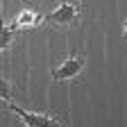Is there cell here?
Masks as SVG:
<instances>
[{
	"label": "cell",
	"instance_id": "obj_5",
	"mask_svg": "<svg viewBox=\"0 0 127 127\" xmlns=\"http://www.w3.org/2000/svg\"><path fill=\"white\" fill-rule=\"evenodd\" d=\"M14 36H16V30L9 27V25H5L2 23V16H0V55H2V50H7V48L11 45Z\"/></svg>",
	"mask_w": 127,
	"mask_h": 127
},
{
	"label": "cell",
	"instance_id": "obj_4",
	"mask_svg": "<svg viewBox=\"0 0 127 127\" xmlns=\"http://www.w3.org/2000/svg\"><path fill=\"white\" fill-rule=\"evenodd\" d=\"M41 21H43V16H41L36 9H23V11L11 21L9 27H14L16 32H18V30H30V27H36Z\"/></svg>",
	"mask_w": 127,
	"mask_h": 127
},
{
	"label": "cell",
	"instance_id": "obj_1",
	"mask_svg": "<svg viewBox=\"0 0 127 127\" xmlns=\"http://www.w3.org/2000/svg\"><path fill=\"white\" fill-rule=\"evenodd\" d=\"M79 14H82V2H66V0H61L59 7L50 14L43 16V21H48L50 25H57V27H70L77 23Z\"/></svg>",
	"mask_w": 127,
	"mask_h": 127
},
{
	"label": "cell",
	"instance_id": "obj_7",
	"mask_svg": "<svg viewBox=\"0 0 127 127\" xmlns=\"http://www.w3.org/2000/svg\"><path fill=\"white\" fill-rule=\"evenodd\" d=\"M0 109H7V102H5L2 98H0Z\"/></svg>",
	"mask_w": 127,
	"mask_h": 127
},
{
	"label": "cell",
	"instance_id": "obj_3",
	"mask_svg": "<svg viewBox=\"0 0 127 127\" xmlns=\"http://www.w3.org/2000/svg\"><path fill=\"white\" fill-rule=\"evenodd\" d=\"M7 109H11L14 114L21 118V123H25L27 127H57V125H64L57 116H48V114H32V111H25V109H21L18 104H14V102H7Z\"/></svg>",
	"mask_w": 127,
	"mask_h": 127
},
{
	"label": "cell",
	"instance_id": "obj_2",
	"mask_svg": "<svg viewBox=\"0 0 127 127\" xmlns=\"http://www.w3.org/2000/svg\"><path fill=\"white\" fill-rule=\"evenodd\" d=\"M82 70H84V57L82 55H70V57L64 59L57 68H52L50 77L55 82H70V79H75Z\"/></svg>",
	"mask_w": 127,
	"mask_h": 127
},
{
	"label": "cell",
	"instance_id": "obj_6",
	"mask_svg": "<svg viewBox=\"0 0 127 127\" xmlns=\"http://www.w3.org/2000/svg\"><path fill=\"white\" fill-rule=\"evenodd\" d=\"M11 93H14V89H11V84L7 82V79L5 77H0V98H2V100H11Z\"/></svg>",
	"mask_w": 127,
	"mask_h": 127
}]
</instances>
